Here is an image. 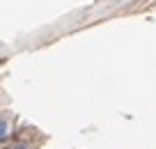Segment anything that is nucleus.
<instances>
[{
	"instance_id": "1",
	"label": "nucleus",
	"mask_w": 156,
	"mask_h": 149,
	"mask_svg": "<svg viewBox=\"0 0 156 149\" xmlns=\"http://www.w3.org/2000/svg\"><path fill=\"white\" fill-rule=\"evenodd\" d=\"M5 135H7V124H5L2 119H0V140L5 138Z\"/></svg>"
},
{
	"instance_id": "2",
	"label": "nucleus",
	"mask_w": 156,
	"mask_h": 149,
	"mask_svg": "<svg viewBox=\"0 0 156 149\" xmlns=\"http://www.w3.org/2000/svg\"><path fill=\"white\" fill-rule=\"evenodd\" d=\"M9 149H28V147H25V144H12Z\"/></svg>"
}]
</instances>
